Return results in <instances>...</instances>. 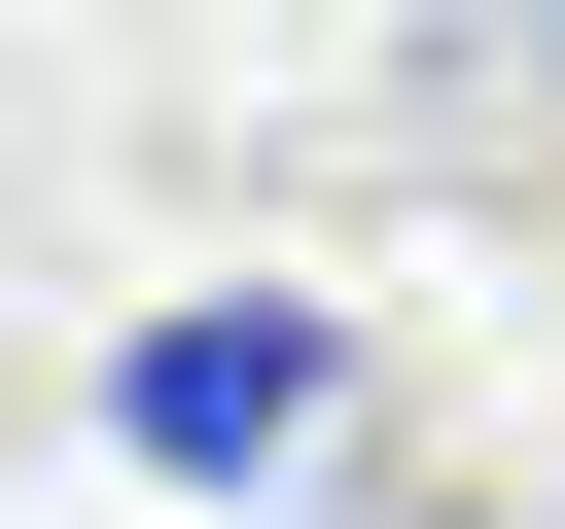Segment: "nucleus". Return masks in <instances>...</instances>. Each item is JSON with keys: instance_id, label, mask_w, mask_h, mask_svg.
Masks as SVG:
<instances>
[{"instance_id": "obj_1", "label": "nucleus", "mask_w": 565, "mask_h": 529, "mask_svg": "<svg viewBox=\"0 0 565 529\" xmlns=\"http://www.w3.org/2000/svg\"><path fill=\"white\" fill-rule=\"evenodd\" d=\"M318 423H353L318 317H141V353H106V458H177V494H282Z\"/></svg>"}, {"instance_id": "obj_2", "label": "nucleus", "mask_w": 565, "mask_h": 529, "mask_svg": "<svg viewBox=\"0 0 565 529\" xmlns=\"http://www.w3.org/2000/svg\"><path fill=\"white\" fill-rule=\"evenodd\" d=\"M318 106H353V176H530V106H565V35H353Z\"/></svg>"}]
</instances>
